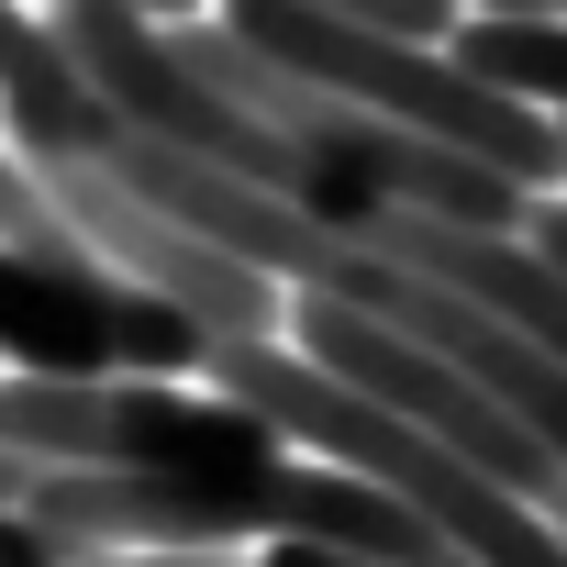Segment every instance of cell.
<instances>
[{
    "label": "cell",
    "mask_w": 567,
    "mask_h": 567,
    "mask_svg": "<svg viewBox=\"0 0 567 567\" xmlns=\"http://www.w3.org/2000/svg\"><path fill=\"white\" fill-rule=\"evenodd\" d=\"M200 390H223L234 412H256L278 445H312V467H346V478H368L379 501H401L456 567H567V534H556L534 501H512L501 478H478L467 456H445L434 434L390 423L379 401H357V390L323 379L312 357H278V346L212 334Z\"/></svg>",
    "instance_id": "6da1fadb"
},
{
    "label": "cell",
    "mask_w": 567,
    "mask_h": 567,
    "mask_svg": "<svg viewBox=\"0 0 567 567\" xmlns=\"http://www.w3.org/2000/svg\"><path fill=\"white\" fill-rule=\"evenodd\" d=\"M212 23H223L245 56L290 68V79H312V90H334V101L401 123V134H434V145L478 156L489 178H512V189H534V200L556 189V123H545L534 101H512V90H478L445 45L357 34V23H334V12H301V0H212Z\"/></svg>",
    "instance_id": "7a4b0ae2"
},
{
    "label": "cell",
    "mask_w": 567,
    "mask_h": 567,
    "mask_svg": "<svg viewBox=\"0 0 567 567\" xmlns=\"http://www.w3.org/2000/svg\"><path fill=\"white\" fill-rule=\"evenodd\" d=\"M290 334H301V357L323 368V379H346L357 401H379L390 423H412V434H434L445 456H467L478 478H501L512 501H534V512H556L567 501V478H556V456L489 401V390H467L445 357H423L412 334H390V323H368V312H334V301H290Z\"/></svg>",
    "instance_id": "3957f363"
},
{
    "label": "cell",
    "mask_w": 567,
    "mask_h": 567,
    "mask_svg": "<svg viewBox=\"0 0 567 567\" xmlns=\"http://www.w3.org/2000/svg\"><path fill=\"white\" fill-rule=\"evenodd\" d=\"M45 189H56V212H68V234L112 267V278H134V290H156V301H178L200 334H245V346H267L278 323H290V290L278 278H256L245 256H223V245H200L189 223H167L156 200H134L112 167H34Z\"/></svg>",
    "instance_id": "277c9868"
},
{
    "label": "cell",
    "mask_w": 567,
    "mask_h": 567,
    "mask_svg": "<svg viewBox=\"0 0 567 567\" xmlns=\"http://www.w3.org/2000/svg\"><path fill=\"white\" fill-rule=\"evenodd\" d=\"M101 467H123V478H256V467H278V434L189 379H101Z\"/></svg>",
    "instance_id": "5b68a950"
},
{
    "label": "cell",
    "mask_w": 567,
    "mask_h": 567,
    "mask_svg": "<svg viewBox=\"0 0 567 567\" xmlns=\"http://www.w3.org/2000/svg\"><path fill=\"white\" fill-rule=\"evenodd\" d=\"M445 56H456L478 90H512V101H534L545 123H567V12H456Z\"/></svg>",
    "instance_id": "8992f818"
},
{
    "label": "cell",
    "mask_w": 567,
    "mask_h": 567,
    "mask_svg": "<svg viewBox=\"0 0 567 567\" xmlns=\"http://www.w3.org/2000/svg\"><path fill=\"white\" fill-rule=\"evenodd\" d=\"M0 567H56V545H45L34 512H0Z\"/></svg>",
    "instance_id": "52a82bcc"
},
{
    "label": "cell",
    "mask_w": 567,
    "mask_h": 567,
    "mask_svg": "<svg viewBox=\"0 0 567 567\" xmlns=\"http://www.w3.org/2000/svg\"><path fill=\"white\" fill-rule=\"evenodd\" d=\"M523 245H534V256H545V267L567 278V200H534V223H523Z\"/></svg>",
    "instance_id": "ba28073f"
},
{
    "label": "cell",
    "mask_w": 567,
    "mask_h": 567,
    "mask_svg": "<svg viewBox=\"0 0 567 567\" xmlns=\"http://www.w3.org/2000/svg\"><path fill=\"white\" fill-rule=\"evenodd\" d=\"M123 12H145V23L167 34V23H200V12H212V0H123Z\"/></svg>",
    "instance_id": "9c48e42d"
},
{
    "label": "cell",
    "mask_w": 567,
    "mask_h": 567,
    "mask_svg": "<svg viewBox=\"0 0 567 567\" xmlns=\"http://www.w3.org/2000/svg\"><path fill=\"white\" fill-rule=\"evenodd\" d=\"M90 567H234V556H90Z\"/></svg>",
    "instance_id": "30bf717a"
},
{
    "label": "cell",
    "mask_w": 567,
    "mask_h": 567,
    "mask_svg": "<svg viewBox=\"0 0 567 567\" xmlns=\"http://www.w3.org/2000/svg\"><path fill=\"white\" fill-rule=\"evenodd\" d=\"M23 489H34V467H23V456H0V512H23Z\"/></svg>",
    "instance_id": "8fae6325"
},
{
    "label": "cell",
    "mask_w": 567,
    "mask_h": 567,
    "mask_svg": "<svg viewBox=\"0 0 567 567\" xmlns=\"http://www.w3.org/2000/svg\"><path fill=\"white\" fill-rule=\"evenodd\" d=\"M456 12H545V0H456Z\"/></svg>",
    "instance_id": "7c38bea8"
},
{
    "label": "cell",
    "mask_w": 567,
    "mask_h": 567,
    "mask_svg": "<svg viewBox=\"0 0 567 567\" xmlns=\"http://www.w3.org/2000/svg\"><path fill=\"white\" fill-rule=\"evenodd\" d=\"M556 178H567V123H556Z\"/></svg>",
    "instance_id": "4fadbf2b"
}]
</instances>
